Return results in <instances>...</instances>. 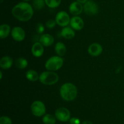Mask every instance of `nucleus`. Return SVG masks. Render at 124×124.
I'll return each instance as SVG.
<instances>
[{
	"mask_svg": "<svg viewBox=\"0 0 124 124\" xmlns=\"http://www.w3.org/2000/svg\"><path fill=\"white\" fill-rule=\"evenodd\" d=\"M56 20H53V19H49L47 21L46 23V25L48 29H52L55 27L56 24Z\"/></svg>",
	"mask_w": 124,
	"mask_h": 124,
	"instance_id": "25",
	"label": "nucleus"
},
{
	"mask_svg": "<svg viewBox=\"0 0 124 124\" xmlns=\"http://www.w3.org/2000/svg\"><path fill=\"white\" fill-rule=\"evenodd\" d=\"M103 48L101 45L98 43H93L88 48V52L90 56L96 57L102 53Z\"/></svg>",
	"mask_w": 124,
	"mask_h": 124,
	"instance_id": "11",
	"label": "nucleus"
},
{
	"mask_svg": "<svg viewBox=\"0 0 124 124\" xmlns=\"http://www.w3.org/2000/svg\"><path fill=\"white\" fill-rule=\"evenodd\" d=\"M56 122V118L50 114L45 115L42 117V122L44 124H55Z\"/></svg>",
	"mask_w": 124,
	"mask_h": 124,
	"instance_id": "21",
	"label": "nucleus"
},
{
	"mask_svg": "<svg viewBox=\"0 0 124 124\" xmlns=\"http://www.w3.org/2000/svg\"><path fill=\"white\" fill-rule=\"evenodd\" d=\"M39 81L47 85H52L57 83L59 80V76L55 72L52 71H44L39 75Z\"/></svg>",
	"mask_w": 124,
	"mask_h": 124,
	"instance_id": "4",
	"label": "nucleus"
},
{
	"mask_svg": "<svg viewBox=\"0 0 124 124\" xmlns=\"http://www.w3.org/2000/svg\"><path fill=\"white\" fill-rule=\"evenodd\" d=\"M2 71H0V79H2Z\"/></svg>",
	"mask_w": 124,
	"mask_h": 124,
	"instance_id": "30",
	"label": "nucleus"
},
{
	"mask_svg": "<svg viewBox=\"0 0 124 124\" xmlns=\"http://www.w3.org/2000/svg\"><path fill=\"white\" fill-rule=\"evenodd\" d=\"M45 4V0H34L33 4L36 10H41L44 7Z\"/></svg>",
	"mask_w": 124,
	"mask_h": 124,
	"instance_id": "23",
	"label": "nucleus"
},
{
	"mask_svg": "<svg viewBox=\"0 0 124 124\" xmlns=\"http://www.w3.org/2000/svg\"><path fill=\"white\" fill-rule=\"evenodd\" d=\"M61 35L67 39H71L75 36V32L74 29L69 27H64L61 30Z\"/></svg>",
	"mask_w": 124,
	"mask_h": 124,
	"instance_id": "16",
	"label": "nucleus"
},
{
	"mask_svg": "<svg viewBox=\"0 0 124 124\" xmlns=\"http://www.w3.org/2000/svg\"><path fill=\"white\" fill-rule=\"evenodd\" d=\"M81 124H93L91 121H84L83 122H82Z\"/></svg>",
	"mask_w": 124,
	"mask_h": 124,
	"instance_id": "29",
	"label": "nucleus"
},
{
	"mask_svg": "<svg viewBox=\"0 0 124 124\" xmlns=\"http://www.w3.org/2000/svg\"><path fill=\"white\" fill-rule=\"evenodd\" d=\"M61 0H45L46 4L48 7L54 8L58 7L60 5Z\"/></svg>",
	"mask_w": 124,
	"mask_h": 124,
	"instance_id": "22",
	"label": "nucleus"
},
{
	"mask_svg": "<svg viewBox=\"0 0 124 124\" xmlns=\"http://www.w3.org/2000/svg\"><path fill=\"white\" fill-rule=\"evenodd\" d=\"M44 46L40 42H35L31 47V53L36 58H39L44 54Z\"/></svg>",
	"mask_w": 124,
	"mask_h": 124,
	"instance_id": "13",
	"label": "nucleus"
},
{
	"mask_svg": "<svg viewBox=\"0 0 124 124\" xmlns=\"http://www.w3.org/2000/svg\"><path fill=\"white\" fill-rule=\"evenodd\" d=\"M31 111L36 117H41L46 113V108L45 104L41 101H35L31 105Z\"/></svg>",
	"mask_w": 124,
	"mask_h": 124,
	"instance_id": "5",
	"label": "nucleus"
},
{
	"mask_svg": "<svg viewBox=\"0 0 124 124\" xmlns=\"http://www.w3.org/2000/svg\"><path fill=\"white\" fill-rule=\"evenodd\" d=\"M16 67L19 69H24L28 66V61L24 58H18L15 62Z\"/></svg>",
	"mask_w": 124,
	"mask_h": 124,
	"instance_id": "20",
	"label": "nucleus"
},
{
	"mask_svg": "<svg viewBox=\"0 0 124 124\" xmlns=\"http://www.w3.org/2000/svg\"><path fill=\"white\" fill-rule=\"evenodd\" d=\"M64 59L59 56H52L47 59L45 64V67L48 71H54L59 70L62 67Z\"/></svg>",
	"mask_w": 124,
	"mask_h": 124,
	"instance_id": "3",
	"label": "nucleus"
},
{
	"mask_svg": "<svg viewBox=\"0 0 124 124\" xmlns=\"http://www.w3.org/2000/svg\"><path fill=\"white\" fill-rule=\"evenodd\" d=\"M10 27L6 24H2L0 26V37L1 39H5L9 35L10 33Z\"/></svg>",
	"mask_w": 124,
	"mask_h": 124,
	"instance_id": "18",
	"label": "nucleus"
},
{
	"mask_svg": "<svg viewBox=\"0 0 124 124\" xmlns=\"http://www.w3.org/2000/svg\"><path fill=\"white\" fill-rule=\"evenodd\" d=\"M70 124H80L81 121L77 117H73L70 119Z\"/></svg>",
	"mask_w": 124,
	"mask_h": 124,
	"instance_id": "27",
	"label": "nucleus"
},
{
	"mask_svg": "<svg viewBox=\"0 0 124 124\" xmlns=\"http://www.w3.org/2000/svg\"><path fill=\"white\" fill-rule=\"evenodd\" d=\"M55 117L61 122H65L70 121V112L67 108L60 107L58 108L55 111Z\"/></svg>",
	"mask_w": 124,
	"mask_h": 124,
	"instance_id": "6",
	"label": "nucleus"
},
{
	"mask_svg": "<svg viewBox=\"0 0 124 124\" xmlns=\"http://www.w3.org/2000/svg\"><path fill=\"white\" fill-rule=\"evenodd\" d=\"M23 1H30V0H23Z\"/></svg>",
	"mask_w": 124,
	"mask_h": 124,
	"instance_id": "31",
	"label": "nucleus"
},
{
	"mask_svg": "<svg viewBox=\"0 0 124 124\" xmlns=\"http://www.w3.org/2000/svg\"><path fill=\"white\" fill-rule=\"evenodd\" d=\"M70 18L69 14L65 11L59 12L56 15L55 20L57 24L61 27H66L70 23Z\"/></svg>",
	"mask_w": 124,
	"mask_h": 124,
	"instance_id": "7",
	"label": "nucleus"
},
{
	"mask_svg": "<svg viewBox=\"0 0 124 124\" xmlns=\"http://www.w3.org/2000/svg\"><path fill=\"white\" fill-rule=\"evenodd\" d=\"M11 36L16 41H23L25 39V33L24 29L21 27H15L11 31Z\"/></svg>",
	"mask_w": 124,
	"mask_h": 124,
	"instance_id": "9",
	"label": "nucleus"
},
{
	"mask_svg": "<svg viewBox=\"0 0 124 124\" xmlns=\"http://www.w3.org/2000/svg\"><path fill=\"white\" fill-rule=\"evenodd\" d=\"M3 1H4V0H1V3H2V2H3Z\"/></svg>",
	"mask_w": 124,
	"mask_h": 124,
	"instance_id": "32",
	"label": "nucleus"
},
{
	"mask_svg": "<svg viewBox=\"0 0 124 124\" xmlns=\"http://www.w3.org/2000/svg\"><path fill=\"white\" fill-rule=\"evenodd\" d=\"M12 14L18 21L26 22L32 18L33 15V9L29 3L21 2L13 7Z\"/></svg>",
	"mask_w": 124,
	"mask_h": 124,
	"instance_id": "1",
	"label": "nucleus"
},
{
	"mask_svg": "<svg viewBox=\"0 0 124 124\" xmlns=\"http://www.w3.org/2000/svg\"><path fill=\"white\" fill-rule=\"evenodd\" d=\"M39 42L44 47H49L54 43V38L50 34H43L39 38Z\"/></svg>",
	"mask_w": 124,
	"mask_h": 124,
	"instance_id": "14",
	"label": "nucleus"
},
{
	"mask_svg": "<svg viewBox=\"0 0 124 124\" xmlns=\"http://www.w3.org/2000/svg\"><path fill=\"white\" fill-rule=\"evenodd\" d=\"M84 10V7L82 4L78 1H75L72 2L69 6V11L70 13L73 16H78L82 13Z\"/></svg>",
	"mask_w": 124,
	"mask_h": 124,
	"instance_id": "12",
	"label": "nucleus"
},
{
	"mask_svg": "<svg viewBox=\"0 0 124 124\" xmlns=\"http://www.w3.org/2000/svg\"><path fill=\"white\" fill-rule=\"evenodd\" d=\"M44 27L41 23H38L36 26V30L38 33L41 34L44 31Z\"/></svg>",
	"mask_w": 124,
	"mask_h": 124,
	"instance_id": "26",
	"label": "nucleus"
},
{
	"mask_svg": "<svg viewBox=\"0 0 124 124\" xmlns=\"http://www.w3.org/2000/svg\"><path fill=\"white\" fill-rule=\"evenodd\" d=\"M70 24L71 27L75 30H82L84 26L83 19L78 16H74L72 17L70 19Z\"/></svg>",
	"mask_w": 124,
	"mask_h": 124,
	"instance_id": "10",
	"label": "nucleus"
},
{
	"mask_svg": "<svg viewBox=\"0 0 124 124\" xmlns=\"http://www.w3.org/2000/svg\"><path fill=\"white\" fill-rule=\"evenodd\" d=\"M87 1L88 0H76V1H78V2H80L81 4H85Z\"/></svg>",
	"mask_w": 124,
	"mask_h": 124,
	"instance_id": "28",
	"label": "nucleus"
},
{
	"mask_svg": "<svg viewBox=\"0 0 124 124\" xmlns=\"http://www.w3.org/2000/svg\"><path fill=\"white\" fill-rule=\"evenodd\" d=\"M54 50H55L56 54L61 57L65 55L67 52L66 46H65L64 44H63L61 42H58L56 44Z\"/></svg>",
	"mask_w": 124,
	"mask_h": 124,
	"instance_id": "17",
	"label": "nucleus"
},
{
	"mask_svg": "<svg viewBox=\"0 0 124 124\" xmlns=\"http://www.w3.org/2000/svg\"><path fill=\"white\" fill-rule=\"evenodd\" d=\"M60 95L65 101H72L78 95V89L72 83H65L60 88Z\"/></svg>",
	"mask_w": 124,
	"mask_h": 124,
	"instance_id": "2",
	"label": "nucleus"
},
{
	"mask_svg": "<svg viewBox=\"0 0 124 124\" xmlns=\"http://www.w3.org/2000/svg\"><path fill=\"white\" fill-rule=\"evenodd\" d=\"M84 11L85 13L89 16L95 15L98 13L99 8L96 2L92 0L87 1L83 6Z\"/></svg>",
	"mask_w": 124,
	"mask_h": 124,
	"instance_id": "8",
	"label": "nucleus"
},
{
	"mask_svg": "<svg viewBox=\"0 0 124 124\" xmlns=\"http://www.w3.org/2000/svg\"><path fill=\"white\" fill-rule=\"evenodd\" d=\"M26 78L31 82H36L39 79V76L37 71L34 70H29L25 73Z\"/></svg>",
	"mask_w": 124,
	"mask_h": 124,
	"instance_id": "19",
	"label": "nucleus"
},
{
	"mask_svg": "<svg viewBox=\"0 0 124 124\" xmlns=\"http://www.w3.org/2000/svg\"><path fill=\"white\" fill-rule=\"evenodd\" d=\"M13 63V59L10 56H5L2 57L0 60V67L4 70H7L12 67Z\"/></svg>",
	"mask_w": 124,
	"mask_h": 124,
	"instance_id": "15",
	"label": "nucleus"
},
{
	"mask_svg": "<svg viewBox=\"0 0 124 124\" xmlns=\"http://www.w3.org/2000/svg\"><path fill=\"white\" fill-rule=\"evenodd\" d=\"M0 124H12V119L7 116H2L0 117Z\"/></svg>",
	"mask_w": 124,
	"mask_h": 124,
	"instance_id": "24",
	"label": "nucleus"
}]
</instances>
